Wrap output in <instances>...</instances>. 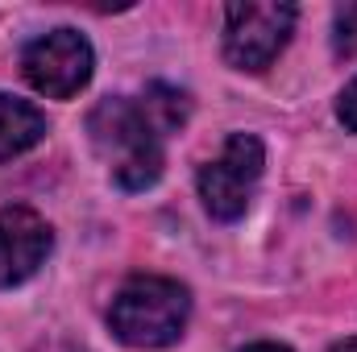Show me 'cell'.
<instances>
[{"instance_id":"cell-1","label":"cell","mask_w":357,"mask_h":352,"mask_svg":"<svg viewBox=\"0 0 357 352\" xmlns=\"http://www.w3.org/2000/svg\"><path fill=\"white\" fill-rule=\"evenodd\" d=\"M191 116V95L167 83H150L142 95H108L88 112L91 150L108 162L121 191H146L162 178L167 137Z\"/></svg>"},{"instance_id":"cell-2","label":"cell","mask_w":357,"mask_h":352,"mask_svg":"<svg viewBox=\"0 0 357 352\" xmlns=\"http://www.w3.org/2000/svg\"><path fill=\"white\" fill-rule=\"evenodd\" d=\"M191 319V290L175 278L137 273L108 307V328L129 349H171Z\"/></svg>"},{"instance_id":"cell-3","label":"cell","mask_w":357,"mask_h":352,"mask_svg":"<svg viewBox=\"0 0 357 352\" xmlns=\"http://www.w3.org/2000/svg\"><path fill=\"white\" fill-rule=\"evenodd\" d=\"M266 170V150L254 133H233L220 150V158H212L204 170H199V199L208 207L212 220H241L250 199H254V186L262 182Z\"/></svg>"},{"instance_id":"cell-4","label":"cell","mask_w":357,"mask_h":352,"mask_svg":"<svg viewBox=\"0 0 357 352\" xmlns=\"http://www.w3.org/2000/svg\"><path fill=\"white\" fill-rule=\"evenodd\" d=\"M91 67H96V54H91V42L79 29H50L42 38H33L25 50H21V75L25 83L50 99H71L88 88Z\"/></svg>"},{"instance_id":"cell-5","label":"cell","mask_w":357,"mask_h":352,"mask_svg":"<svg viewBox=\"0 0 357 352\" xmlns=\"http://www.w3.org/2000/svg\"><path fill=\"white\" fill-rule=\"evenodd\" d=\"M299 8L295 4H229L225 8V58L237 71H266L291 42Z\"/></svg>"},{"instance_id":"cell-6","label":"cell","mask_w":357,"mask_h":352,"mask_svg":"<svg viewBox=\"0 0 357 352\" xmlns=\"http://www.w3.org/2000/svg\"><path fill=\"white\" fill-rule=\"evenodd\" d=\"M54 249L50 224L33 207H0V286L29 282Z\"/></svg>"},{"instance_id":"cell-7","label":"cell","mask_w":357,"mask_h":352,"mask_svg":"<svg viewBox=\"0 0 357 352\" xmlns=\"http://www.w3.org/2000/svg\"><path fill=\"white\" fill-rule=\"evenodd\" d=\"M46 112L33 108L29 99H17V95H4L0 91V162L33 150L42 137H46Z\"/></svg>"},{"instance_id":"cell-8","label":"cell","mask_w":357,"mask_h":352,"mask_svg":"<svg viewBox=\"0 0 357 352\" xmlns=\"http://www.w3.org/2000/svg\"><path fill=\"white\" fill-rule=\"evenodd\" d=\"M333 50L341 58H357V4H341L333 17Z\"/></svg>"},{"instance_id":"cell-9","label":"cell","mask_w":357,"mask_h":352,"mask_svg":"<svg viewBox=\"0 0 357 352\" xmlns=\"http://www.w3.org/2000/svg\"><path fill=\"white\" fill-rule=\"evenodd\" d=\"M337 116H341V125H345V129H354V133H357V79L341 91V99H337Z\"/></svg>"},{"instance_id":"cell-10","label":"cell","mask_w":357,"mask_h":352,"mask_svg":"<svg viewBox=\"0 0 357 352\" xmlns=\"http://www.w3.org/2000/svg\"><path fill=\"white\" fill-rule=\"evenodd\" d=\"M33 352H88V349L75 344V340H46V344H38Z\"/></svg>"},{"instance_id":"cell-11","label":"cell","mask_w":357,"mask_h":352,"mask_svg":"<svg viewBox=\"0 0 357 352\" xmlns=\"http://www.w3.org/2000/svg\"><path fill=\"white\" fill-rule=\"evenodd\" d=\"M241 352H291V349H287V344H266V340H262V344H245Z\"/></svg>"},{"instance_id":"cell-12","label":"cell","mask_w":357,"mask_h":352,"mask_svg":"<svg viewBox=\"0 0 357 352\" xmlns=\"http://www.w3.org/2000/svg\"><path fill=\"white\" fill-rule=\"evenodd\" d=\"M328 352H357V336H349V340H341V344H333Z\"/></svg>"}]
</instances>
